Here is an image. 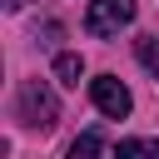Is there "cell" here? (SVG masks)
Instances as JSON below:
<instances>
[{"label": "cell", "instance_id": "obj_1", "mask_svg": "<svg viewBox=\"0 0 159 159\" xmlns=\"http://www.w3.org/2000/svg\"><path fill=\"white\" fill-rule=\"evenodd\" d=\"M15 114H20L25 129H55V119H60V99H55L40 80H25V84H20V99H15Z\"/></svg>", "mask_w": 159, "mask_h": 159}, {"label": "cell", "instance_id": "obj_2", "mask_svg": "<svg viewBox=\"0 0 159 159\" xmlns=\"http://www.w3.org/2000/svg\"><path fill=\"white\" fill-rule=\"evenodd\" d=\"M129 20H134V0H89V5H84V30H89L94 40L119 35Z\"/></svg>", "mask_w": 159, "mask_h": 159}, {"label": "cell", "instance_id": "obj_3", "mask_svg": "<svg viewBox=\"0 0 159 159\" xmlns=\"http://www.w3.org/2000/svg\"><path fill=\"white\" fill-rule=\"evenodd\" d=\"M89 99H94V109H99L104 119H124V114L134 109L129 89H124L114 75H94V80H89Z\"/></svg>", "mask_w": 159, "mask_h": 159}, {"label": "cell", "instance_id": "obj_4", "mask_svg": "<svg viewBox=\"0 0 159 159\" xmlns=\"http://www.w3.org/2000/svg\"><path fill=\"white\" fill-rule=\"evenodd\" d=\"M80 75H84V60H80L75 50H60V55H55V80H60L65 89H80Z\"/></svg>", "mask_w": 159, "mask_h": 159}, {"label": "cell", "instance_id": "obj_5", "mask_svg": "<svg viewBox=\"0 0 159 159\" xmlns=\"http://www.w3.org/2000/svg\"><path fill=\"white\" fill-rule=\"evenodd\" d=\"M114 154L119 159H159V139H119Z\"/></svg>", "mask_w": 159, "mask_h": 159}, {"label": "cell", "instance_id": "obj_6", "mask_svg": "<svg viewBox=\"0 0 159 159\" xmlns=\"http://www.w3.org/2000/svg\"><path fill=\"white\" fill-rule=\"evenodd\" d=\"M134 55H139V65L159 80V35H139V40H134Z\"/></svg>", "mask_w": 159, "mask_h": 159}, {"label": "cell", "instance_id": "obj_7", "mask_svg": "<svg viewBox=\"0 0 159 159\" xmlns=\"http://www.w3.org/2000/svg\"><path fill=\"white\" fill-rule=\"evenodd\" d=\"M84 154H109V144H104L99 129H89V134H80V139L70 144V159H84Z\"/></svg>", "mask_w": 159, "mask_h": 159}, {"label": "cell", "instance_id": "obj_8", "mask_svg": "<svg viewBox=\"0 0 159 159\" xmlns=\"http://www.w3.org/2000/svg\"><path fill=\"white\" fill-rule=\"evenodd\" d=\"M25 5H30V0H5V10H25Z\"/></svg>", "mask_w": 159, "mask_h": 159}]
</instances>
